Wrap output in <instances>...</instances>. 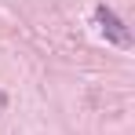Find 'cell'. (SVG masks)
<instances>
[{"label": "cell", "mask_w": 135, "mask_h": 135, "mask_svg": "<svg viewBox=\"0 0 135 135\" xmlns=\"http://www.w3.org/2000/svg\"><path fill=\"white\" fill-rule=\"evenodd\" d=\"M95 26H99V33H102L110 44H117V47H132V33H128V26L120 22V15H117L113 7L99 4V7H95Z\"/></svg>", "instance_id": "obj_1"}, {"label": "cell", "mask_w": 135, "mask_h": 135, "mask_svg": "<svg viewBox=\"0 0 135 135\" xmlns=\"http://www.w3.org/2000/svg\"><path fill=\"white\" fill-rule=\"evenodd\" d=\"M0 110H7V95L4 91H0Z\"/></svg>", "instance_id": "obj_2"}]
</instances>
